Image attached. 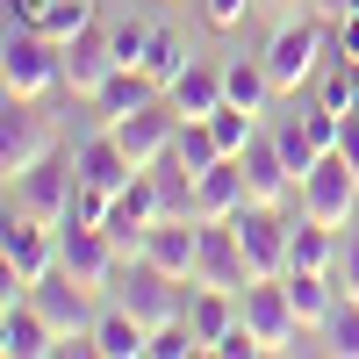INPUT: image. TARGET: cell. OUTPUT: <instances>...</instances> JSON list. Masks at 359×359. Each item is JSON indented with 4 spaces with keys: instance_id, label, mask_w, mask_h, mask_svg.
Masks as SVG:
<instances>
[{
    "instance_id": "obj_1",
    "label": "cell",
    "mask_w": 359,
    "mask_h": 359,
    "mask_svg": "<svg viewBox=\"0 0 359 359\" xmlns=\"http://www.w3.org/2000/svg\"><path fill=\"white\" fill-rule=\"evenodd\" d=\"M338 15H287L273 36H266V79H273V94H309L323 79V65L338 57Z\"/></svg>"
},
{
    "instance_id": "obj_2",
    "label": "cell",
    "mask_w": 359,
    "mask_h": 359,
    "mask_svg": "<svg viewBox=\"0 0 359 359\" xmlns=\"http://www.w3.org/2000/svg\"><path fill=\"white\" fill-rule=\"evenodd\" d=\"M0 79L22 101H43L65 86V43H50L43 29H8L0 36Z\"/></svg>"
},
{
    "instance_id": "obj_3",
    "label": "cell",
    "mask_w": 359,
    "mask_h": 359,
    "mask_svg": "<svg viewBox=\"0 0 359 359\" xmlns=\"http://www.w3.org/2000/svg\"><path fill=\"white\" fill-rule=\"evenodd\" d=\"M115 302H123L144 331H158V323H172V316H187V302H180V287L187 280H172L165 266H151V259H115Z\"/></svg>"
},
{
    "instance_id": "obj_4",
    "label": "cell",
    "mask_w": 359,
    "mask_h": 359,
    "mask_svg": "<svg viewBox=\"0 0 359 359\" xmlns=\"http://www.w3.org/2000/svg\"><path fill=\"white\" fill-rule=\"evenodd\" d=\"M0 266H8V302L29 294L43 273H57V230L22 216V208H8V223H0Z\"/></svg>"
},
{
    "instance_id": "obj_5",
    "label": "cell",
    "mask_w": 359,
    "mask_h": 359,
    "mask_svg": "<svg viewBox=\"0 0 359 359\" xmlns=\"http://www.w3.org/2000/svg\"><path fill=\"white\" fill-rule=\"evenodd\" d=\"M237 316L252 323V338L266 345V352H302L316 331H302V316H294V302H287V280L280 273H259L245 294H237Z\"/></svg>"
},
{
    "instance_id": "obj_6",
    "label": "cell",
    "mask_w": 359,
    "mask_h": 359,
    "mask_svg": "<svg viewBox=\"0 0 359 359\" xmlns=\"http://www.w3.org/2000/svg\"><path fill=\"white\" fill-rule=\"evenodd\" d=\"M50 151H57V123L43 115V101L8 94V108H0V172L22 180L29 165H43Z\"/></svg>"
},
{
    "instance_id": "obj_7",
    "label": "cell",
    "mask_w": 359,
    "mask_h": 359,
    "mask_svg": "<svg viewBox=\"0 0 359 359\" xmlns=\"http://www.w3.org/2000/svg\"><path fill=\"white\" fill-rule=\"evenodd\" d=\"M8 187H15V208H22V216H36V223H50V230H65L72 194H79V165L50 151L43 165H29L22 180H8Z\"/></svg>"
},
{
    "instance_id": "obj_8",
    "label": "cell",
    "mask_w": 359,
    "mask_h": 359,
    "mask_svg": "<svg viewBox=\"0 0 359 359\" xmlns=\"http://www.w3.org/2000/svg\"><path fill=\"white\" fill-rule=\"evenodd\" d=\"M302 216L331 223V230H345V223L359 216V172H352L338 151H323V158L302 172Z\"/></svg>"
},
{
    "instance_id": "obj_9",
    "label": "cell",
    "mask_w": 359,
    "mask_h": 359,
    "mask_svg": "<svg viewBox=\"0 0 359 359\" xmlns=\"http://www.w3.org/2000/svg\"><path fill=\"white\" fill-rule=\"evenodd\" d=\"M57 273L79 280L86 294H101L115 280V245H108V230L101 223H65L57 230Z\"/></svg>"
},
{
    "instance_id": "obj_10",
    "label": "cell",
    "mask_w": 359,
    "mask_h": 359,
    "mask_svg": "<svg viewBox=\"0 0 359 359\" xmlns=\"http://www.w3.org/2000/svg\"><path fill=\"white\" fill-rule=\"evenodd\" d=\"M230 223H237V245H245L252 273H287V237H294V223L280 216L273 201H245Z\"/></svg>"
},
{
    "instance_id": "obj_11",
    "label": "cell",
    "mask_w": 359,
    "mask_h": 359,
    "mask_svg": "<svg viewBox=\"0 0 359 359\" xmlns=\"http://www.w3.org/2000/svg\"><path fill=\"white\" fill-rule=\"evenodd\" d=\"M180 123H187V115H180V108H172V101L158 94L151 108H137V115H115L108 130H115V144H123V151L137 158V172H144V165H158V158L172 151V137H180Z\"/></svg>"
},
{
    "instance_id": "obj_12",
    "label": "cell",
    "mask_w": 359,
    "mask_h": 359,
    "mask_svg": "<svg viewBox=\"0 0 359 359\" xmlns=\"http://www.w3.org/2000/svg\"><path fill=\"white\" fill-rule=\"evenodd\" d=\"M259 273H252V259L245 245H237V223H201V259H194V287H230V294H245Z\"/></svg>"
},
{
    "instance_id": "obj_13",
    "label": "cell",
    "mask_w": 359,
    "mask_h": 359,
    "mask_svg": "<svg viewBox=\"0 0 359 359\" xmlns=\"http://www.w3.org/2000/svg\"><path fill=\"white\" fill-rule=\"evenodd\" d=\"M108 79H115V43H108V22H86L79 36L65 43V86H72V101H94Z\"/></svg>"
},
{
    "instance_id": "obj_14",
    "label": "cell",
    "mask_w": 359,
    "mask_h": 359,
    "mask_svg": "<svg viewBox=\"0 0 359 359\" xmlns=\"http://www.w3.org/2000/svg\"><path fill=\"white\" fill-rule=\"evenodd\" d=\"M144 259L165 266L172 280L194 287V259H201V216H158L151 237H144Z\"/></svg>"
},
{
    "instance_id": "obj_15",
    "label": "cell",
    "mask_w": 359,
    "mask_h": 359,
    "mask_svg": "<svg viewBox=\"0 0 359 359\" xmlns=\"http://www.w3.org/2000/svg\"><path fill=\"white\" fill-rule=\"evenodd\" d=\"M245 201H252L245 158H216L208 172H194V216H201V223H230Z\"/></svg>"
},
{
    "instance_id": "obj_16",
    "label": "cell",
    "mask_w": 359,
    "mask_h": 359,
    "mask_svg": "<svg viewBox=\"0 0 359 359\" xmlns=\"http://www.w3.org/2000/svg\"><path fill=\"white\" fill-rule=\"evenodd\" d=\"M72 165H79V180L86 187H101V194H123L130 180H137V158L115 144V130H94V137H79L72 144Z\"/></svg>"
},
{
    "instance_id": "obj_17",
    "label": "cell",
    "mask_w": 359,
    "mask_h": 359,
    "mask_svg": "<svg viewBox=\"0 0 359 359\" xmlns=\"http://www.w3.org/2000/svg\"><path fill=\"white\" fill-rule=\"evenodd\" d=\"M29 302L43 309V323L57 338H79V331H94V309H86V287L65 280V273H43L36 287H29Z\"/></svg>"
},
{
    "instance_id": "obj_18",
    "label": "cell",
    "mask_w": 359,
    "mask_h": 359,
    "mask_svg": "<svg viewBox=\"0 0 359 359\" xmlns=\"http://www.w3.org/2000/svg\"><path fill=\"white\" fill-rule=\"evenodd\" d=\"M237 158H245L252 201H273V208H280L287 194H302V187H294V172H287V158H280V137H273V130H259V137H252Z\"/></svg>"
},
{
    "instance_id": "obj_19",
    "label": "cell",
    "mask_w": 359,
    "mask_h": 359,
    "mask_svg": "<svg viewBox=\"0 0 359 359\" xmlns=\"http://www.w3.org/2000/svg\"><path fill=\"white\" fill-rule=\"evenodd\" d=\"M0 352H8V359H50L57 352V331L43 323V309L29 302V294H15L8 316H0Z\"/></svg>"
},
{
    "instance_id": "obj_20",
    "label": "cell",
    "mask_w": 359,
    "mask_h": 359,
    "mask_svg": "<svg viewBox=\"0 0 359 359\" xmlns=\"http://www.w3.org/2000/svg\"><path fill=\"white\" fill-rule=\"evenodd\" d=\"M287 302H294V316H302V331H323V323H331V309L345 302V287L323 273V266H287Z\"/></svg>"
},
{
    "instance_id": "obj_21",
    "label": "cell",
    "mask_w": 359,
    "mask_h": 359,
    "mask_svg": "<svg viewBox=\"0 0 359 359\" xmlns=\"http://www.w3.org/2000/svg\"><path fill=\"white\" fill-rule=\"evenodd\" d=\"M165 101H172L180 115H216V108H223V65H201V57H187V72L165 86Z\"/></svg>"
},
{
    "instance_id": "obj_22",
    "label": "cell",
    "mask_w": 359,
    "mask_h": 359,
    "mask_svg": "<svg viewBox=\"0 0 359 359\" xmlns=\"http://www.w3.org/2000/svg\"><path fill=\"white\" fill-rule=\"evenodd\" d=\"M158 94H165V86H158L151 72H137V65H115V79L94 94V115H108V123H115V115H137V108H151Z\"/></svg>"
},
{
    "instance_id": "obj_23",
    "label": "cell",
    "mask_w": 359,
    "mask_h": 359,
    "mask_svg": "<svg viewBox=\"0 0 359 359\" xmlns=\"http://www.w3.org/2000/svg\"><path fill=\"white\" fill-rule=\"evenodd\" d=\"M187 323H194V338L216 352V338L237 323V294H230V287H194V294H187Z\"/></svg>"
},
{
    "instance_id": "obj_24",
    "label": "cell",
    "mask_w": 359,
    "mask_h": 359,
    "mask_svg": "<svg viewBox=\"0 0 359 359\" xmlns=\"http://www.w3.org/2000/svg\"><path fill=\"white\" fill-rule=\"evenodd\" d=\"M94 345H101V359H144V345H151V331L115 302L108 316H94Z\"/></svg>"
},
{
    "instance_id": "obj_25",
    "label": "cell",
    "mask_w": 359,
    "mask_h": 359,
    "mask_svg": "<svg viewBox=\"0 0 359 359\" xmlns=\"http://www.w3.org/2000/svg\"><path fill=\"white\" fill-rule=\"evenodd\" d=\"M223 101H237V108H266L273 101V79H266V57H230L223 65Z\"/></svg>"
},
{
    "instance_id": "obj_26",
    "label": "cell",
    "mask_w": 359,
    "mask_h": 359,
    "mask_svg": "<svg viewBox=\"0 0 359 359\" xmlns=\"http://www.w3.org/2000/svg\"><path fill=\"white\" fill-rule=\"evenodd\" d=\"M287 266H323V273H331V266H338V230L316 223V216H302L294 237H287Z\"/></svg>"
},
{
    "instance_id": "obj_27",
    "label": "cell",
    "mask_w": 359,
    "mask_h": 359,
    "mask_svg": "<svg viewBox=\"0 0 359 359\" xmlns=\"http://www.w3.org/2000/svg\"><path fill=\"white\" fill-rule=\"evenodd\" d=\"M172 158L187 165V172H208V165H216V158H230V151L216 144V130H208L201 115H187V123H180V137H172Z\"/></svg>"
},
{
    "instance_id": "obj_28",
    "label": "cell",
    "mask_w": 359,
    "mask_h": 359,
    "mask_svg": "<svg viewBox=\"0 0 359 359\" xmlns=\"http://www.w3.org/2000/svg\"><path fill=\"white\" fill-rule=\"evenodd\" d=\"M316 101H323V108H338V115H359V65H352V57H331V65H323Z\"/></svg>"
},
{
    "instance_id": "obj_29",
    "label": "cell",
    "mask_w": 359,
    "mask_h": 359,
    "mask_svg": "<svg viewBox=\"0 0 359 359\" xmlns=\"http://www.w3.org/2000/svg\"><path fill=\"white\" fill-rule=\"evenodd\" d=\"M86 22H101V8H94V0H43V22H36V29H43L50 43H72Z\"/></svg>"
},
{
    "instance_id": "obj_30",
    "label": "cell",
    "mask_w": 359,
    "mask_h": 359,
    "mask_svg": "<svg viewBox=\"0 0 359 359\" xmlns=\"http://www.w3.org/2000/svg\"><path fill=\"white\" fill-rule=\"evenodd\" d=\"M187 57H194V50H187V43H180V36H172V29H151V50H144V65H137V72H151L158 86H172L180 72H187Z\"/></svg>"
},
{
    "instance_id": "obj_31",
    "label": "cell",
    "mask_w": 359,
    "mask_h": 359,
    "mask_svg": "<svg viewBox=\"0 0 359 359\" xmlns=\"http://www.w3.org/2000/svg\"><path fill=\"white\" fill-rule=\"evenodd\" d=\"M323 352H338V359H359V294H345V302L331 309V323H323Z\"/></svg>"
},
{
    "instance_id": "obj_32",
    "label": "cell",
    "mask_w": 359,
    "mask_h": 359,
    "mask_svg": "<svg viewBox=\"0 0 359 359\" xmlns=\"http://www.w3.org/2000/svg\"><path fill=\"white\" fill-rule=\"evenodd\" d=\"M201 123H208V130H216V144H223V151H230V158H237V151H245V144L259 137V130H252V108H237V101H223L216 115H201Z\"/></svg>"
},
{
    "instance_id": "obj_33",
    "label": "cell",
    "mask_w": 359,
    "mask_h": 359,
    "mask_svg": "<svg viewBox=\"0 0 359 359\" xmlns=\"http://www.w3.org/2000/svg\"><path fill=\"white\" fill-rule=\"evenodd\" d=\"M187 352H208V345L194 338V323H187V316L158 323V331H151V345H144V359H187Z\"/></svg>"
},
{
    "instance_id": "obj_34",
    "label": "cell",
    "mask_w": 359,
    "mask_h": 359,
    "mask_svg": "<svg viewBox=\"0 0 359 359\" xmlns=\"http://www.w3.org/2000/svg\"><path fill=\"white\" fill-rule=\"evenodd\" d=\"M273 137H280V158H287V172H294V187H302V172H309V165L323 158L316 144H309V130H302V115H287V123H280Z\"/></svg>"
},
{
    "instance_id": "obj_35",
    "label": "cell",
    "mask_w": 359,
    "mask_h": 359,
    "mask_svg": "<svg viewBox=\"0 0 359 359\" xmlns=\"http://www.w3.org/2000/svg\"><path fill=\"white\" fill-rule=\"evenodd\" d=\"M108 43H115V65H144V50H151V22H108Z\"/></svg>"
},
{
    "instance_id": "obj_36",
    "label": "cell",
    "mask_w": 359,
    "mask_h": 359,
    "mask_svg": "<svg viewBox=\"0 0 359 359\" xmlns=\"http://www.w3.org/2000/svg\"><path fill=\"white\" fill-rule=\"evenodd\" d=\"M259 8V0H201V15H208V29H237V22H245Z\"/></svg>"
},
{
    "instance_id": "obj_37",
    "label": "cell",
    "mask_w": 359,
    "mask_h": 359,
    "mask_svg": "<svg viewBox=\"0 0 359 359\" xmlns=\"http://www.w3.org/2000/svg\"><path fill=\"white\" fill-rule=\"evenodd\" d=\"M43 22V0H8V29H36Z\"/></svg>"
},
{
    "instance_id": "obj_38",
    "label": "cell",
    "mask_w": 359,
    "mask_h": 359,
    "mask_svg": "<svg viewBox=\"0 0 359 359\" xmlns=\"http://www.w3.org/2000/svg\"><path fill=\"white\" fill-rule=\"evenodd\" d=\"M338 158L359 172V115H345V130H338Z\"/></svg>"
},
{
    "instance_id": "obj_39",
    "label": "cell",
    "mask_w": 359,
    "mask_h": 359,
    "mask_svg": "<svg viewBox=\"0 0 359 359\" xmlns=\"http://www.w3.org/2000/svg\"><path fill=\"white\" fill-rule=\"evenodd\" d=\"M338 57H359V15H338Z\"/></svg>"
},
{
    "instance_id": "obj_40",
    "label": "cell",
    "mask_w": 359,
    "mask_h": 359,
    "mask_svg": "<svg viewBox=\"0 0 359 359\" xmlns=\"http://www.w3.org/2000/svg\"><path fill=\"white\" fill-rule=\"evenodd\" d=\"M345 294H359V237H352V252H345Z\"/></svg>"
},
{
    "instance_id": "obj_41",
    "label": "cell",
    "mask_w": 359,
    "mask_h": 359,
    "mask_svg": "<svg viewBox=\"0 0 359 359\" xmlns=\"http://www.w3.org/2000/svg\"><path fill=\"white\" fill-rule=\"evenodd\" d=\"M323 15H359V0H316Z\"/></svg>"
},
{
    "instance_id": "obj_42",
    "label": "cell",
    "mask_w": 359,
    "mask_h": 359,
    "mask_svg": "<svg viewBox=\"0 0 359 359\" xmlns=\"http://www.w3.org/2000/svg\"><path fill=\"white\" fill-rule=\"evenodd\" d=\"M259 8H294V0H259Z\"/></svg>"
}]
</instances>
